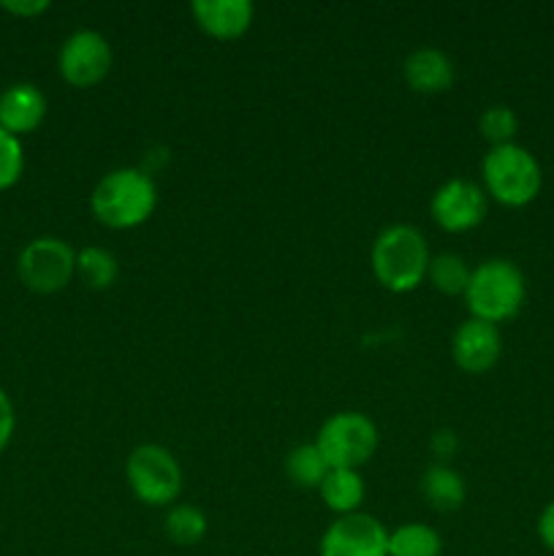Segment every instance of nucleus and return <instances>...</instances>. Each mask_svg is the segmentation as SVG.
Segmentation results:
<instances>
[{
    "label": "nucleus",
    "mask_w": 554,
    "mask_h": 556,
    "mask_svg": "<svg viewBox=\"0 0 554 556\" xmlns=\"http://www.w3.org/2000/svg\"><path fill=\"white\" fill-rule=\"evenodd\" d=\"M158 206V185L150 172L134 166L103 174L90 193V212L112 231L144 226Z\"/></svg>",
    "instance_id": "nucleus-1"
},
{
    "label": "nucleus",
    "mask_w": 554,
    "mask_h": 556,
    "mask_svg": "<svg viewBox=\"0 0 554 556\" xmlns=\"http://www.w3.org/2000/svg\"><path fill=\"white\" fill-rule=\"evenodd\" d=\"M429 261H432V253H429L427 237L407 223L383 228L375 237L373 253H369L375 280L389 293H411L421 282H427Z\"/></svg>",
    "instance_id": "nucleus-2"
},
{
    "label": "nucleus",
    "mask_w": 554,
    "mask_h": 556,
    "mask_svg": "<svg viewBox=\"0 0 554 556\" xmlns=\"http://www.w3.org/2000/svg\"><path fill=\"white\" fill-rule=\"evenodd\" d=\"M467 313L476 320L500 326L514 320L527 302V277L514 261L487 258L473 266L470 282L465 288Z\"/></svg>",
    "instance_id": "nucleus-3"
},
{
    "label": "nucleus",
    "mask_w": 554,
    "mask_h": 556,
    "mask_svg": "<svg viewBox=\"0 0 554 556\" xmlns=\"http://www.w3.org/2000/svg\"><path fill=\"white\" fill-rule=\"evenodd\" d=\"M483 193L505 210L530 206L541 195L543 172L538 157L521 144L492 147L481 161Z\"/></svg>",
    "instance_id": "nucleus-4"
},
{
    "label": "nucleus",
    "mask_w": 554,
    "mask_h": 556,
    "mask_svg": "<svg viewBox=\"0 0 554 556\" xmlns=\"http://www.w3.org/2000/svg\"><path fill=\"white\" fill-rule=\"evenodd\" d=\"M313 443L331 470H358L375 456L380 434L369 416L358 410H342L320 424Z\"/></svg>",
    "instance_id": "nucleus-5"
},
{
    "label": "nucleus",
    "mask_w": 554,
    "mask_h": 556,
    "mask_svg": "<svg viewBox=\"0 0 554 556\" xmlns=\"http://www.w3.org/2000/svg\"><path fill=\"white\" fill-rule=\"evenodd\" d=\"M125 481L134 497L150 508H172L182 494V467L158 443H141L125 462Z\"/></svg>",
    "instance_id": "nucleus-6"
},
{
    "label": "nucleus",
    "mask_w": 554,
    "mask_h": 556,
    "mask_svg": "<svg viewBox=\"0 0 554 556\" xmlns=\"http://www.w3.org/2000/svg\"><path fill=\"white\" fill-rule=\"evenodd\" d=\"M16 277L41 296L65 291L76 277V250L60 237H36L16 258Z\"/></svg>",
    "instance_id": "nucleus-7"
},
{
    "label": "nucleus",
    "mask_w": 554,
    "mask_h": 556,
    "mask_svg": "<svg viewBox=\"0 0 554 556\" xmlns=\"http://www.w3.org/2000/svg\"><path fill=\"white\" fill-rule=\"evenodd\" d=\"M112 65V43L103 33L90 30V27L71 33L58 52L60 76L65 85L76 87V90H90V87L101 85Z\"/></svg>",
    "instance_id": "nucleus-8"
},
{
    "label": "nucleus",
    "mask_w": 554,
    "mask_h": 556,
    "mask_svg": "<svg viewBox=\"0 0 554 556\" xmlns=\"http://www.w3.org/2000/svg\"><path fill=\"white\" fill-rule=\"evenodd\" d=\"M489 195L470 179H449L435 190L429 201V215L435 226L445 233H467L487 220Z\"/></svg>",
    "instance_id": "nucleus-9"
},
{
    "label": "nucleus",
    "mask_w": 554,
    "mask_h": 556,
    "mask_svg": "<svg viewBox=\"0 0 554 556\" xmlns=\"http://www.w3.org/2000/svg\"><path fill=\"white\" fill-rule=\"evenodd\" d=\"M318 556H389V530L375 516H337L320 535Z\"/></svg>",
    "instance_id": "nucleus-10"
},
{
    "label": "nucleus",
    "mask_w": 554,
    "mask_h": 556,
    "mask_svg": "<svg viewBox=\"0 0 554 556\" xmlns=\"http://www.w3.org/2000/svg\"><path fill=\"white\" fill-rule=\"evenodd\" d=\"M503 356V334L500 326L487 320L467 318L456 326L451 337V358L467 375H487L498 367Z\"/></svg>",
    "instance_id": "nucleus-11"
},
{
    "label": "nucleus",
    "mask_w": 554,
    "mask_h": 556,
    "mask_svg": "<svg viewBox=\"0 0 554 556\" xmlns=\"http://www.w3.org/2000/svg\"><path fill=\"white\" fill-rule=\"evenodd\" d=\"M47 109L41 87L33 81H16L0 92V128L16 139L36 134L47 119Z\"/></svg>",
    "instance_id": "nucleus-12"
},
{
    "label": "nucleus",
    "mask_w": 554,
    "mask_h": 556,
    "mask_svg": "<svg viewBox=\"0 0 554 556\" xmlns=\"http://www.w3.org/2000/svg\"><path fill=\"white\" fill-rule=\"evenodd\" d=\"M190 14L215 41H237L253 25L255 9L250 0H193Z\"/></svg>",
    "instance_id": "nucleus-13"
},
{
    "label": "nucleus",
    "mask_w": 554,
    "mask_h": 556,
    "mask_svg": "<svg viewBox=\"0 0 554 556\" xmlns=\"http://www.w3.org/2000/svg\"><path fill=\"white\" fill-rule=\"evenodd\" d=\"M402 76L418 96H438L454 85V63L443 49L421 47L407 54L402 63Z\"/></svg>",
    "instance_id": "nucleus-14"
},
{
    "label": "nucleus",
    "mask_w": 554,
    "mask_h": 556,
    "mask_svg": "<svg viewBox=\"0 0 554 556\" xmlns=\"http://www.w3.org/2000/svg\"><path fill=\"white\" fill-rule=\"evenodd\" d=\"M418 489H421L424 503L438 514H454L465 505L467 497V483L462 472L451 465H440V462H435L421 472Z\"/></svg>",
    "instance_id": "nucleus-15"
},
{
    "label": "nucleus",
    "mask_w": 554,
    "mask_h": 556,
    "mask_svg": "<svg viewBox=\"0 0 554 556\" xmlns=\"http://www.w3.org/2000/svg\"><path fill=\"white\" fill-rule=\"evenodd\" d=\"M318 494L331 514L351 516L358 514V508H362L367 486H364V478L358 470H329Z\"/></svg>",
    "instance_id": "nucleus-16"
},
{
    "label": "nucleus",
    "mask_w": 554,
    "mask_h": 556,
    "mask_svg": "<svg viewBox=\"0 0 554 556\" xmlns=\"http://www.w3.org/2000/svg\"><path fill=\"white\" fill-rule=\"evenodd\" d=\"M443 554V538L435 527L421 521L389 530V556H440Z\"/></svg>",
    "instance_id": "nucleus-17"
},
{
    "label": "nucleus",
    "mask_w": 554,
    "mask_h": 556,
    "mask_svg": "<svg viewBox=\"0 0 554 556\" xmlns=\"http://www.w3.org/2000/svg\"><path fill=\"white\" fill-rule=\"evenodd\" d=\"M206 530H210V521H206V514L196 505L177 503L166 510V519H163V532H166L168 541L174 546H199L206 538Z\"/></svg>",
    "instance_id": "nucleus-18"
},
{
    "label": "nucleus",
    "mask_w": 554,
    "mask_h": 556,
    "mask_svg": "<svg viewBox=\"0 0 554 556\" xmlns=\"http://www.w3.org/2000/svg\"><path fill=\"white\" fill-rule=\"evenodd\" d=\"M76 277L92 291H106L117 282L119 261L112 250L106 248H81L76 253Z\"/></svg>",
    "instance_id": "nucleus-19"
},
{
    "label": "nucleus",
    "mask_w": 554,
    "mask_h": 556,
    "mask_svg": "<svg viewBox=\"0 0 554 556\" xmlns=\"http://www.w3.org/2000/svg\"><path fill=\"white\" fill-rule=\"evenodd\" d=\"M470 271L473 269L459 253H438L429 261L427 282L443 296H465Z\"/></svg>",
    "instance_id": "nucleus-20"
},
{
    "label": "nucleus",
    "mask_w": 554,
    "mask_h": 556,
    "mask_svg": "<svg viewBox=\"0 0 554 556\" xmlns=\"http://www.w3.org/2000/svg\"><path fill=\"white\" fill-rule=\"evenodd\" d=\"M329 470L331 467L326 465V459L315 448V443L297 445L286 456V478L297 489H320V483H324Z\"/></svg>",
    "instance_id": "nucleus-21"
},
{
    "label": "nucleus",
    "mask_w": 554,
    "mask_h": 556,
    "mask_svg": "<svg viewBox=\"0 0 554 556\" xmlns=\"http://www.w3.org/2000/svg\"><path fill=\"white\" fill-rule=\"evenodd\" d=\"M478 134L487 141L489 150L492 147L514 144L516 134H519V117L505 103H494V106L483 109V114L478 117Z\"/></svg>",
    "instance_id": "nucleus-22"
},
{
    "label": "nucleus",
    "mask_w": 554,
    "mask_h": 556,
    "mask_svg": "<svg viewBox=\"0 0 554 556\" xmlns=\"http://www.w3.org/2000/svg\"><path fill=\"white\" fill-rule=\"evenodd\" d=\"M22 172H25V147H22V139L0 128V193L14 188L22 179Z\"/></svg>",
    "instance_id": "nucleus-23"
},
{
    "label": "nucleus",
    "mask_w": 554,
    "mask_h": 556,
    "mask_svg": "<svg viewBox=\"0 0 554 556\" xmlns=\"http://www.w3.org/2000/svg\"><path fill=\"white\" fill-rule=\"evenodd\" d=\"M429 451H432V456L440 465H451V459H454L456 451H459V434H456L454 429H438V432L429 438Z\"/></svg>",
    "instance_id": "nucleus-24"
},
{
    "label": "nucleus",
    "mask_w": 554,
    "mask_h": 556,
    "mask_svg": "<svg viewBox=\"0 0 554 556\" xmlns=\"http://www.w3.org/2000/svg\"><path fill=\"white\" fill-rule=\"evenodd\" d=\"M52 9L49 0H0V11L16 16V20H38Z\"/></svg>",
    "instance_id": "nucleus-25"
},
{
    "label": "nucleus",
    "mask_w": 554,
    "mask_h": 556,
    "mask_svg": "<svg viewBox=\"0 0 554 556\" xmlns=\"http://www.w3.org/2000/svg\"><path fill=\"white\" fill-rule=\"evenodd\" d=\"M16 432V410L5 389H0V454L11 445V438Z\"/></svg>",
    "instance_id": "nucleus-26"
},
{
    "label": "nucleus",
    "mask_w": 554,
    "mask_h": 556,
    "mask_svg": "<svg viewBox=\"0 0 554 556\" xmlns=\"http://www.w3.org/2000/svg\"><path fill=\"white\" fill-rule=\"evenodd\" d=\"M536 532H538V541H541V546L546 548V552L554 554V500L541 510V516H538Z\"/></svg>",
    "instance_id": "nucleus-27"
}]
</instances>
